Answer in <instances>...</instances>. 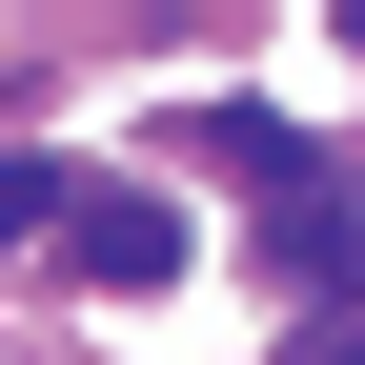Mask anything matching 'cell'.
Returning <instances> with one entry per match:
<instances>
[{
    "instance_id": "1",
    "label": "cell",
    "mask_w": 365,
    "mask_h": 365,
    "mask_svg": "<svg viewBox=\"0 0 365 365\" xmlns=\"http://www.w3.org/2000/svg\"><path fill=\"white\" fill-rule=\"evenodd\" d=\"M61 284H102V304L182 284V203L163 182H61Z\"/></svg>"
},
{
    "instance_id": "5",
    "label": "cell",
    "mask_w": 365,
    "mask_h": 365,
    "mask_svg": "<svg viewBox=\"0 0 365 365\" xmlns=\"http://www.w3.org/2000/svg\"><path fill=\"white\" fill-rule=\"evenodd\" d=\"M325 365H365V325H325Z\"/></svg>"
},
{
    "instance_id": "2",
    "label": "cell",
    "mask_w": 365,
    "mask_h": 365,
    "mask_svg": "<svg viewBox=\"0 0 365 365\" xmlns=\"http://www.w3.org/2000/svg\"><path fill=\"white\" fill-rule=\"evenodd\" d=\"M203 163H223V182H264V223L325 203V143H304V122H264V102H203Z\"/></svg>"
},
{
    "instance_id": "4",
    "label": "cell",
    "mask_w": 365,
    "mask_h": 365,
    "mask_svg": "<svg viewBox=\"0 0 365 365\" xmlns=\"http://www.w3.org/2000/svg\"><path fill=\"white\" fill-rule=\"evenodd\" d=\"M21 223H61V182H41V163H0V244H21Z\"/></svg>"
},
{
    "instance_id": "3",
    "label": "cell",
    "mask_w": 365,
    "mask_h": 365,
    "mask_svg": "<svg viewBox=\"0 0 365 365\" xmlns=\"http://www.w3.org/2000/svg\"><path fill=\"white\" fill-rule=\"evenodd\" d=\"M264 264H284L325 325H365V203H304V223H264Z\"/></svg>"
}]
</instances>
